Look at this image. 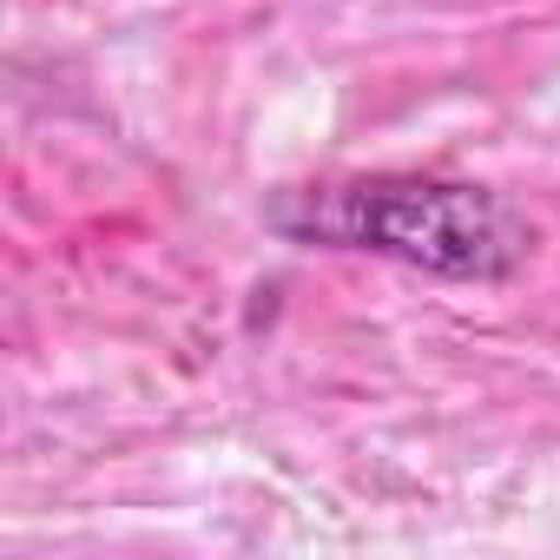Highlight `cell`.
I'll use <instances>...</instances> for the list:
<instances>
[{"label": "cell", "instance_id": "cell-1", "mask_svg": "<svg viewBox=\"0 0 560 560\" xmlns=\"http://www.w3.org/2000/svg\"><path fill=\"white\" fill-rule=\"evenodd\" d=\"M270 224L311 244L396 257L409 270L455 277V284H501L534 257V224L488 185H455V178L311 185L277 205Z\"/></svg>", "mask_w": 560, "mask_h": 560}]
</instances>
